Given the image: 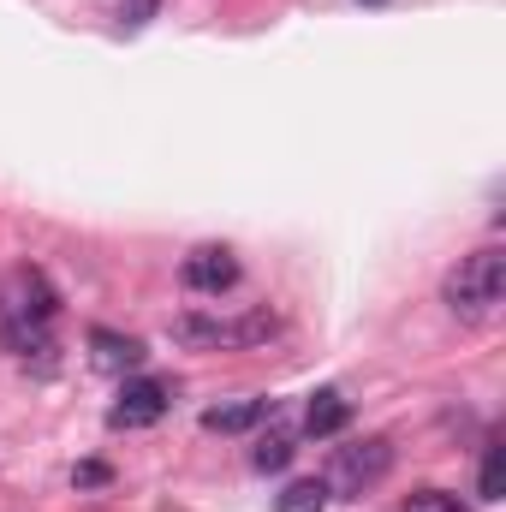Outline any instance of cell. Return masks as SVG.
Returning <instances> with one entry per match:
<instances>
[{"label":"cell","mask_w":506,"mask_h":512,"mask_svg":"<svg viewBox=\"0 0 506 512\" xmlns=\"http://www.w3.org/2000/svg\"><path fill=\"white\" fill-rule=\"evenodd\" d=\"M405 512H471V507L447 489H417V495H405Z\"/></svg>","instance_id":"4fadbf2b"},{"label":"cell","mask_w":506,"mask_h":512,"mask_svg":"<svg viewBox=\"0 0 506 512\" xmlns=\"http://www.w3.org/2000/svg\"><path fill=\"white\" fill-rule=\"evenodd\" d=\"M72 483H78V489H102V483H108V465H96V459H90V465H78V471H72Z\"/></svg>","instance_id":"5bb4252c"},{"label":"cell","mask_w":506,"mask_h":512,"mask_svg":"<svg viewBox=\"0 0 506 512\" xmlns=\"http://www.w3.org/2000/svg\"><path fill=\"white\" fill-rule=\"evenodd\" d=\"M179 280L191 292H227V286H239V256L227 251V245H197V251L185 256Z\"/></svg>","instance_id":"8992f818"},{"label":"cell","mask_w":506,"mask_h":512,"mask_svg":"<svg viewBox=\"0 0 506 512\" xmlns=\"http://www.w3.org/2000/svg\"><path fill=\"white\" fill-rule=\"evenodd\" d=\"M506 298V251L483 245V251L459 256V268H447L441 280V304L459 316V322H489Z\"/></svg>","instance_id":"7a4b0ae2"},{"label":"cell","mask_w":506,"mask_h":512,"mask_svg":"<svg viewBox=\"0 0 506 512\" xmlns=\"http://www.w3.org/2000/svg\"><path fill=\"white\" fill-rule=\"evenodd\" d=\"M387 471H393V441H387V435L352 441V447H340V459H334V483H340L346 495H364V489H376Z\"/></svg>","instance_id":"277c9868"},{"label":"cell","mask_w":506,"mask_h":512,"mask_svg":"<svg viewBox=\"0 0 506 512\" xmlns=\"http://www.w3.org/2000/svg\"><path fill=\"white\" fill-rule=\"evenodd\" d=\"M167 405H173V387L155 382V376H131L120 387V405L108 411V423L114 429H149V423H161L167 417Z\"/></svg>","instance_id":"5b68a950"},{"label":"cell","mask_w":506,"mask_h":512,"mask_svg":"<svg viewBox=\"0 0 506 512\" xmlns=\"http://www.w3.org/2000/svg\"><path fill=\"white\" fill-rule=\"evenodd\" d=\"M90 358H96V370H114V376H126V370H137L149 352H143V340H131V334L90 328Z\"/></svg>","instance_id":"ba28073f"},{"label":"cell","mask_w":506,"mask_h":512,"mask_svg":"<svg viewBox=\"0 0 506 512\" xmlns=\"http://www.w3.org/2000/svg\"><path fill=\"white\" fill-rule=\"evenodd\" d=\"M477 489H483V501H501V495H506V447H501V441H489V447H483Z\"/></svg>","instance_id":"7c38bea8"},{"label":"cell","mask_w":506,"mask_h":512,"mask_svg":"<svg viewBox=\"0 0 506 512\" xmlns=\"http://www.w3.org/2000/svg\"><path fill=\"white\" fill-rule=\"evenodd\" d=\"M292 453H298V447H292V435H286V429H274V435H262V441H256L251 465H256V471H286V465H292Z\"/></svg>","instance_id":"8fae6325"},{"label":"cell","mask_w":506,"mask_h":512,"mask_svg":"<svg viewBox=\"0 0 506 512\" xmlns=\"http://www.w3.org/2000/svg\"><path fill=\"white\" fill-rule=\"evenodd\" d=\"M167 334L191 352H251L262 340L280 334V316L274 310H245V316H203V310H185L167 322Z\"/></svg>","instance_id":"3957f363"},{"label":"cell","mask_w":506,"mask_h":512,"mask_svg":"<svg viewBox=\"0 0 506 512\" xmlns=\"http://www.w3.org/2000/svg\"><path fill=\"white\" fill-rule=\"evenodd\" d=\"M328 483L322 477H298V483H286L280 495H274V512H328Z\"/></svg>","instance_id":"30bf717a"},{"label":"cell","mask_w":506,"mask_h":512,"mask_svg":"<svg viewBox=\"0 0 506 512\" xmlns=\"http://www.w3.org/2000/svg\"><path fill=\"white\" fill-rule=\"evenodd\" d=\"M149 12H155V0H131V6H126V24H131V30H137V24H143Z\"/></svg>","instance_id":"9a60e30c"},{"label":"cell","mask_w":506,"mask_h":512,"mask_svg":"<svg viewBox=\"0 0 506 512\" xmlns=\"http://www.w3.org/2000/svg\"><path fill=\"white\" fill-rule=\"evenodd\" d=\"M370 6H381V0H370Z\"/></svg>","instance_id":"2e32d148"},{"label":"cell","mask_w":506,"mask_h":512,"mask_svg":"<svg viewBox=\"0 0 506 512\" xmlns=\"http://www.w3.org/2000/svg\"><path fill=\"white\" fill-rule=\"evenodd\" d=\"M346 423H352V399H346L340 387H316L310 405H304V435L328 441V435H340Z\"/></svg>","instance_id":"52a82bcc"},{"label":"cell","mask_w":506,"mask_h":512,"mask_svg":"<svg viewBox=\"0 0 506 512\" xmlns=\"http://www.w3.org/2000/svg\"><path fill=\"white\" fill-rule=\"evenodd\" d=\"M268 411H274L268 399H245V405H215V411H203V429H209V435H245V429H256V423H262Z\"/></svg>","instance_id":"9c48e42d"},{"label":"cell","mask_w":506,"mask_h":512,"mask_svg":"<svg viewBox=\"0 0 506 512\" xmlns=\"http://www.w3.org/2000/svg\"><path fill=\"white\" fill-rule=\"evenodd\" d=\"M54 310H60V298L42 280V268H12L0 280V346L18 352V358H42L48 364V352H54V340H48Z\"/></svg>","instance_id":"6da1fadb"}]
</instances>
